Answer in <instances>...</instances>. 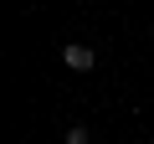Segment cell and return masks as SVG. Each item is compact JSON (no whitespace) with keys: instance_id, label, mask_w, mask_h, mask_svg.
I'll use <instances>...</instances> for the list:
<instances>
[{"instance_id":"6da1fadb","label":"cell","mask_w":154,"mask_h":144,"mask_svg":"<svg viewBox=\"0 0 154 144\" xmlns=\"http://www.w3.org/2000/svg\"><path fill=\"white\" fill-rule=\"evenodd\" d=\"M62 67H72V72H93V67H98V52H93L88 41H62Z\"/></svg>"},{"instance_id":"7a4b0ae2","label":"cell","mask_w":154,"mask_h":144,"mask_svg":"<svg viewBox=\"0 0 154 144\" xmlns=\"http://www.w3.org/2000/svg\"><path fill=\"white\" fill-rule=\"evenodd\" d=\"M88 139H93V134H88V124H72V129H67V139H62V144H88Z\"/></svg>"}]
</instances>
